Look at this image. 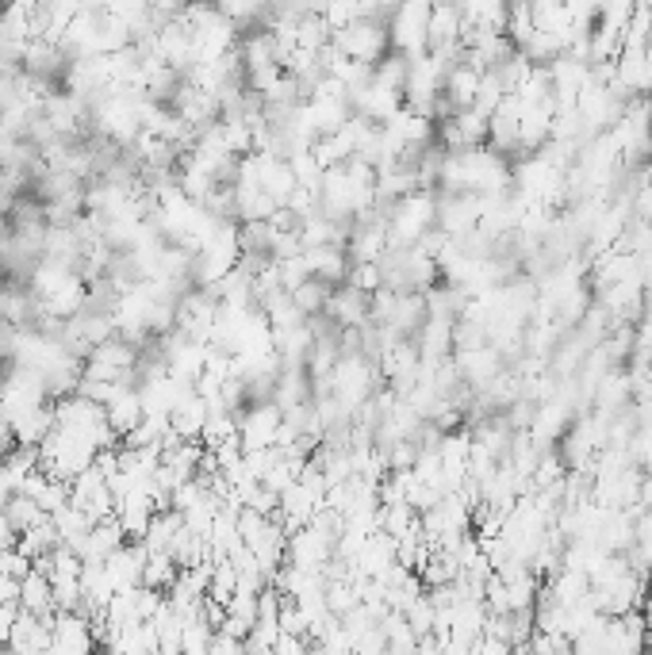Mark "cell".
Masks as SVG:
<instances>
[{
  "label": "cell",
  "mask_w": 652,
  "mask_h": 655,
  "mask_svg": "<svg viewBox=\"0 0 652 655\" xmlns=\"http://www.w3.org/2000/svg\"><path fill=\"white\" fill-rule=\"evenodd\" d=\"M4 518L15 533H23V529H31L35 521H43L46 510L27 495V490H12V495H8V506H4Z\"/></svg>",
  "instance_id": "1"
}]
</instances>
